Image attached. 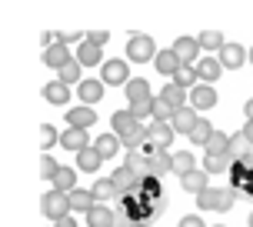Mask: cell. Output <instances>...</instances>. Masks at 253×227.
Returning <instances> with one entry per match:
<instances>
[{
    "label": "cell",
    "mask_w": 253,
    "mask_h": 227,
    "mask_svg": "<svg viewBox=\"0 0 253 227\" xmlns=\"http://www.w3.org/2000/svg\"><path fill=\"white\" fill-rule=\"evenodd\" d=\"M157 47H153V37L150 34H133L130 44H126V57L137 63H147V60H157Z\"/></svg>",
    "instance_id": "1"
},
{
    "label": "cell",
    "mask_w": 253,
    "mask_h": 227,
    "mask_svg": "<svg viewBox=\"0 0 253 227\" xmlns=\"http://www.w3.org/2000/svg\"><path fill=\"white\" fill-rule=\"evenodd\" d=\"M93 147H97V154L107 161V157H114V154L120 151V137H117V134H103V137H97Z\"/></svg>",
    "instance_id": "27"
},
{
    "label": "cell",
    "mask_w": 253,
    "mask_h": 227,
    "mask_svg": "<svg viewBox=\"0 0 253 227\" xmlns=\"http://www.w3.org/2000/svg\"><path fill=\"white\" fill-rule=\"evenodd\" d=\"M40 211H43V217H50V221H60V217H67V211H70V194H60V190L43 194Z\"/></svg>",
    "instance_id": "2"
},
{
    "label": "cell",
    "mask_w": 253,
    "mask_h": 227,
    "mask_svg": "<svg viewBox=\"0 0 253 227\" xmlns=\"http://www.w3.org/2000/svg\"><path fill=\"white\" fill-rule=\"evenodd\" d=\"M243 137L253 144V120H247V127H243Z\"/></svg>",
    "instance_id": "47"
},
{
    "label": "cell",
    "mask_w": 253,
    "mask_h": 227,
    "mask_svg": "<svg viewBox=\"0 0 253 227\" xmlns=\"http://www.w3.org/2000/svg\"><path fill=\"white\" fill-rule=\"evenodd\" d=\"M133 227H140V224H133Z\"/></svg>",
    "instance_id": "52"
},
{
    "label": "cell",
    "mask_w": 253,
    "mask_h": 227,
    "mask_svg": "<svg viewBox=\"0 0 253 227\" xmlns=\"http://www.w3.org/2000/svg\"><path fill=\"white\" fill-rule=\"evenodd\" d=\"M103 84H114V87H120V84H130V70H126L124 60H107L103 63Z\"/></svg>",
    "instance_id": "6"
},
{
    "label": "cell",
    "mask_w": 253,
    "mask_h": 227,
    "mask_svg": "<svg viewBox=\"0 0 253 227\" xmlns=\"http://www.w3.org/2000/svg\"><path fill=\"white\" fill-rule=\"evenodd\" d=\"M147 140H150L153 147H164V151H170V144H173V127H170V124H160V120H153V124L147 127Z\"/></svg>",
    "instance_id": "5"
},
{
    "label": "cell",
    "mask_w": 253,
    "mask_h": 227,
    "mask_svg": "<svg viewBox=\"0 0 253 227\" xmlns=\"http://www.w3.org/2000/svg\"><path fill=\"white\" fill-rule=\"evenodd\" d=\"M250 227H253V214H250Z\"/></svg>",
    "instance_id": "50"
},
{
    "label": "cell",
    "mask_w": 253,
    "mask_h": 227,
    "mask_svg": "<svg viewBox=\"0 0 253 227\" xmlns=\"http://www.w3.org/2000/svg\"><path fill=\"white\" fill-rule=\"evenodd\" d=\"M80 101H84V107L103 101V80H84L80 84Z\"/></svg>",
    "instance_id": "17"
},
{
    "label": "cell",
    "mask_w": 253,
    "mask_h": 227,
    "mask_svg": "<svg viewBox=\"0 0 253 227\" xmlns=\"http://www.w3.org/2000/svg\"><path fill=\"white\" fill-rule=\"evenodd\" d=\"M87 40L100 47V44H107V40H110V34H107V30H90V34H87Z\"/></svg>",
    "instance_id": "43"
},
{
    "label": "cell",
    "mask_w": 253,
    "mask_h": 227,
    "mask_svg": "<svg viewBox=\"0 0 253 227\" xmlns=\"http://www.w3.org/2000/svg\"><path fill=\"white\" fill-rule=\"evenodd\" d=\"M114 184H117V194H126V190H140V180L130 167H120L114 170Z\"/></svg>",
    "instance_id": "16"
},
{
    "label": "cell",
    "mask_w": 253,
    "mask_h": 227,
    "mask_svg": "<svg viewBox=\"0 0 253 227\" xmlns=\"http://www.w3.org/2000/svg\"><path fill=\"white\" fill-rule=\"evenodd\" d=\"M80 37H87V34H60V37H57V44H63V47H67V44H74V40H80Z\"/></svg>",
    "instance_id": "45"
},
{
    "label": "cell",
    "mask_w": 253,
    "mask_h": 227,
    "mask_svg": "<svg viewBox=\"0 0 253 227\" xmlns=\"http://www.w3.org/2000/svg\"><path fill=\"white\" fill-rule=\"evenodd\" d=\"M247 60H250V63H253V51H250V54H247Z\"/></svg>",
    "instance_id": "49"
},
{
    "label": "cell",
    "mask_w": 253,
    "mask_h": 227,
    "mask_svg": "<svg viewBox=\"0 0 253 227\" xmlns=\"http://www.w3.org/2000/svg\"><path fill=\"white\" fill-rule=\"evenodd\" d=\"M77 60L84 63V67H97V63H100V47H97V44H80V57H77Z\"/></svg>",
    "instance_id": "33"
},
{
    "label": "cell",
    "mask_w": 253,
    "mask_h": 227,
    "mask_svg": "<svg viewBox=\"0 0 253 227\" xmlns=\"http://www.w3.org/2000/svg\"><path fill=\"white\" fill-rule=\"evenodd\" d=\"M80 67H84L80 60H67L60 70H57V80L67 84V87H70V84H84V80H80Z\"/></svg>",
    "instance_id": "24"
},
{
    "label": "cell",
    "mask_w": 253,
    "mask_h": 227,
    "mask_svg": "<svg viewBox=\"0 0 253 227\" xmlns=\"http://www.w3.org/2000/svg\"><path fill=\"white\" fill-rule=\"evenodd\" d=\"M160 97H164V101L170 104L173 111H180V107H183V101H187V90L180 87V84H167V87H164V94H160Z\"/></svg>",
    "instance_id": "30"
},
{
    "label": "cell",
    "mask_w": 253,
    "mask_h": 227,
    "mask_svg": "<svg viewBox=\"0 0 253 227\" xmlns=\"http://www.w3.org/2000/svg\"><path fill=\"white\" fill-rule=\"evenodd\" d=\"M67 120H70V127L87 130L90 124H97V114H93V107H74V111H67Z\"/></svg>",
    "instance_id": "12"
},
{
    "label": "cell",
    "mask_w": 253,
    "mask_h": 227,
    "mask_svg": "<svg viewBox=\"0 0 253 227\" xmlns=\"http://www.w3.org/2000/svg\"><path fill=\"white\" fill-rule=\"evenodd\" d=\"M197 80H200V77H197V67H187V63H183V67H180L177 74H173V84H180L183 90H187V87H193Z\"/></svg>",
    "instance_id": "36"
},
{
    "label": "cell",
    "mask_w": 253,
    "mask_h": 227,
    "mask_svg": "<svg viewBox=\"0 0 253 227\" xmlns=\"http://www.w3.org/2000/svg\"><path fill=\"white\" fill-rule=\"evenodd\" d=\"M110 124H114V134H117V137H120V140H124L126 134H130V130H133V127L140 124V120H137V117H133V114H130V111H117V114H114V120H110Z\"/></svg>",
    "instance_id": "15"
},
{
    "label": "cell",
    "mask_w": 253,
    "mask_h": 227,
    "mask_svg": "<svg viewBox=\"0 0 253 227\" xmlns=\"http://www.w3.org/2000/svg\"><path fill=\"white\" fill-rule=\"evenodd\" d=\"M243 111H247V120H253V97L247 101V107H243Z\"/></svg>",
    "instance_id": "48"
},
{
    "label": "cell",
    "mask_w": 253,
    "mask_h": 227,
    "mask_svg": "<svg viewBox=\"0 0 253 227\" xmlns=\"http://www.w3.org/2000/svg\"><path fill=\"white\" fill-rule=\"evenodd\" d=\"M220 74H223V67H220V60H213V57L200 60V67H197V77H200L203 84H213Z\"/></svg>",
    "instance_id": "25"
},
{
    "label": "cell",
    "mask_w": 253,
    "mask_h": 227,
    "mask_svg": "<svg viewBox=\"0 0 253 227\" xmlns=\"http://www.w3.org/2000/svg\"><path fill=\"white\" fill-rule=\"evenodd\" d=\"M170 51H173V54L180 57V63H187V67H193V60H197V54H200V44H197L193 37H180L177 44L170 47Z\"/></svg>",
    "instance_id": "10"
},
{
    "label": "cell",
    "mask_w": 253,
    "mask_h": 227,
    "mask_svg": "<svg viewBox=\"0 0 253 227\" xmlns=\"http://www.w3.org/2000/svg\"><path fill=\"white\" fill-rule=\"evenodd\" d=\"M193 167H197V164H193V154H190V151H177V154H173V174L183 177V174H190Z\"/></svg>",
    "instance_id": "34"
},
{
    "label": "cell",
    "mask_w": 253,
    "mask_h": 227,
    "mask_svg": "<svg viewBox=\"0 0 253 227\" xmlns=\"http://www.w3.org/2000/svg\"><path fill=\"white\" fill-rule=\"evenodd\" d=\"M150 167H153V177H164V174H170L173 170V154L170 151H164V147H150Z\"/></svg>",
    "instance_id": "8"
},
{
    "label": "cell",
    "mask_w": 253,
    "mask_h": 227,
    "mask_svg": "<svg viewBox=\"0 0 253 227\" xmlns=\"http://www.w3.org/2000/svg\"><path fill=\"white\" fill-rule=\"evenodd\" d=\"M180 227H207V224H203V221H200L197 214H187L183 221H180Z\"/></svg>",
    "instance_id": "44"
},
{
    "label": "cell",
    "mask_w": 253,
    "mask_h": 227,
    "mask_svg": "<svg viewBox=\"0 0 253 227\" xmlns=\"http://www.w3.org/2000/svg\"><path fill=\"white\" fill-rule=\"evenodd\" d=\"M190 101H193V111H210L216 104V90L210 84H197V87L190 90Z\"/></svg>",
    "instance_id": "9"
},
{
    "label": "cell",
    "mask_w": 253,
    "mask_h": 227,
    "mask_svg": "<svg viewBox=\"0 0 253 227\" xmlns=\"http://www.w3.org/2000/svg\"><path fill=\"white\" fill-rule=\"evenodd\" d=\"M57 170H60V164L53 161L50 154H43V157H40V177H47V180H53V177H57Z\"/></svg>",
    "instance_id": "40"
},
{
    "label": "cell",
    "mask_w": 253,
    "mask_h": 227,
    "mask_svg": "<svg viewBox=\"0 0 253 227\" xmlns=\"http://www.w3.org/2000/svg\"><path fill=\"white\" fill-rule=\"evenodd\" d=\"M87 224L90 227H117V214L107 211V207H93V211H87Z\"/></svg>",
    "instance_id": "21"
},
{
    "label": "cell",
    "mask_w": 253,
    "mask_h": 227,
    "mask_svg": "<svg viewBox=\"0 0 253 227\" xmlns=\"http://www.w3.org/2000/svg\"><path fill=\"white\" fill-rule=\"evenodd\" d=\"M153 63H157V70H160L164 77H173V74L180 70V67H183V63H180V57H177L173 51H160Z\"/></svg>",
    "instance_id": "14"
},
{
    "label": "cell",
    "mask_w": 253,
    "mask_h": 227,
    "mask_svg": "<svg viewBox=\"0 0 253 227\" xmlns=\"http://www.w3.org/2000/svg\"><path fill=\"white\" fill-rule=\"evenodd\" d=\"M53 190H60V194L77 190V174L70 170V167H60V170H57V177H53Z\"/></svg>",
    "instance_id": "26"
},
{
    "label": "cell",
    "mask_w": 253,
    "mask_h": 227,
    "mask_svg": "<svg viewBox=\"0 0 253 227\" xmlns=\"http://www.w3.org/2000/svg\"><path fill=\"white\" fill-rule=\"evenodd\" d=\"M93 197H97V201H110V197H120V194H117L114 177H100V180H93Z\"/></svg>",
    "instance_id": "28"
},
{
    "label": "cell",
    "mask_w": 253,
    "mask_h": 227,
    "mask_svg": "<svg viewBox=\"0 0 253 227\" xmlns=\"http://www.w3.org/2000/svg\"><path fill=\"white\" fill-rule=\"evenodd\" d=\"M227 144H230V137H227V134L213 130V137L207 140V147H203V151H207V154H227Z\"/></svg>",
    "instance_id": "38"
},
{
    "label": "cell",
    "mask_w": 253,
    "mask_h": 227,
    "mask_svg": "<svg viewBox=\"0 0 253 227\" xmlns=\"http://www.w3.org/2000/svg\"><path fill=\"white\" fill-rule=\"evenodd\" d=\"M197 204H200L203 211H216V207H220V190H213V187L200 190V194H197Z\"/></svg>",
    "instance_id": "37"
},
{
    "label": "cell",
    "mask_w": 253,
    "mask_h": 227,
    "mask_svg": "<svg viewBox=\"0 0 253 227\" xmlns=\"http://www.w3.org/2000/svg\"><path fill=\"white\" fill-rule=\"evenodd\" d=\"M100 154H97V147H84V151L77 154V164H80V170L84 174H97V167H100Z\"/></svg>",
    "instance_id": "20"
},
{
    "label": "cell",
    "mask_w": 253,
    "mask_h": 227,
    "mask_svg": "<svg viewBox=\"0 0 253 227\" xmlns=\"http://www.w3.org/2000/svg\"><path fill=\"white\" fill-rule=\"evenodd\" d=\"M150 104H153V101H140V104H130V114H133V117H137L140 124H143V120H147V117H153Z\"/></svg>",
    "instance_id": "42"
},
{
    "label": "cell",
    "mask_w": 253,
    "mask_h": 227,
    "mask_svg": "<svg viewBox=\"0 0 253 227\" xmlns=\"http://www.w3.org/2000/svg\"><path fill=\"white\" fill-rule=\"evenodd\" d=\"M43 60H47V67L60 70L70 57H67V47H63V44H50V47H47V54H43Z\"/></svg>",
    "instance_id": "29"
},
{
    "label": "cell",
    "mask_w": 253,
    "mask_h": 227,
    "mask_svg": "<svg viewBox=\"0 0 253 227\" xmlns=\"http://www.w3.org/2000/svg\"><path fill=\"white\" fill-rule=\"evenodd\" d=\"M216 60H220L223 70H237V67H243V60H247V51H243L240 44H223Z\"/></svg>",
    "instance_id": "4"
},
{
    "label": "cell",
    "mask_w": 253,
    "mask_h": 227,
    "mask_svg": "<svg viewBox=\"0 0 253 227\" xmlns=\"http://www.w3.org/2000/svg\"><path fill=\"white\" fill-rule=\"evenodd\" d=\"M150 111H153V120H160V124H170V120H173V107H170L164 97H153Z\"/></svg>",
    "instance_id": "32"
},
{
    "label": "cell",
    "mask_w": 253,
    "mask_h": 227,
    "mask_svg": "<svg viewBox=\"0 0 253 227\" xmlns=\"http://www.w3.org/2000/svg\"><path fill=\"white\" fill-rule=\"evenodd\" d=\"M197 44H200V47H207V51H220L227 40H223V34H216V30H203L200 37H197Z\"/></svg>",
    "instance_id": "35"
},
{
    "label": "cell",
    "mask_w": 253,
    "mask_h": 227,
    "mask_svg": "<svg viewBox=\"0 0 253 227\" xmlns=\"http://www.w3.org/2000/svg\"><path fill=\"white\" fill-rule=\"evenodd\" d=\"M213 137V127L207 124V120H200V124L193 127V134H190V140H193V144H200V147H207V140Z\"/></svg>",
    "instance_id": "39"
},
{
    "label": "cell",
    "mask_w": 253,
    "mask_h": 227,
    "mask_svg": "<svg viewBox=\"0 0 253 227\" xmlns=\"http://www.w3.org/2000/svg\"><path fill=\"white\" fill-rule=\"evenodd\" d=\"M230 164H233V157H230V154H207L203 170H207V174H227Z\"/></svg>",
    "instance_id": "19"
},
{
    "label": "cell",
    "mask_w": 253,
    "mask_h": 227,
    "mask_svg": "<svg viewBox=\"0 0 253 227\" xmlns=\"http://www.w3.org/2000/svg\"><path fill=\"white\" fill-rule=\"evenodd\" d=\"M126 97H130V104L153 101V97H150V84H147L143 77H130V84H126Z\"/></svg>",
    "instance_id": "13"
},
{
    "label": "cell",
    "mask_w": 253,
    "mask_h": 227,
    "mask_svg": "<svg viewBox=\"0 0 253 227\" xmlns=\"http://www.w3.org/2000/svg\"><path fill=\"white\" fill-rule=\"evenodd\" d=\"M250 151H253V144H250L247 137H243V130L230 137V144H227V154L233 157V161H243V157H250Z\"/></svg>",
    "instance_id": "18"
},
{
    "label": "cell",
    "mask_w": 253,
    "mask_h": 227,
    "mask_svg": "<svg viewBox=\"0 0 253 227\" xmlns=\"http://www.w3.org/2000/svg\"><path fill=\"white\" fill-rule=\"evenodd\" d=\"M180 184H183V190H190V194H200V190H207V170H190V174L180 177Z\"/></svg>",
    "instance_id": "22"
},
{
    "label": "cell",
    "mask_w": 253,
    "mask_h": 227,
    "mask_svg": "<svg viewBox=\"0 0 253 227\" xmlns=\"http://www.w3.org/2000/svg\"><path fill=\"white\" fill-rule=\"evenodd\" d=\"M43 97H47L50 104H57V107H60V104H67V97H70V90H67V84H60V80H53V84H47V87H43Z\"/></svg>",
    "instance_id": "31"
},
{
    "label": "cell",
    "mask_w": 253,
    "mask_h": 227,
    "mask_svg": "<svg viewBox=\"0 0 253 227\" xmlns=\"http://www.w3.org/2000/svg\"><path fill=\"white\" fill-rule=\"evenodd\" d=\"M200 124V117H197V111L193 107H180V111H173V120H170V127H173V134H193V127Z\"/></svg>",
    "instance_id": "3"
},
{
    "label": "cell",
    "mask_w": 253,
    "mask_h": 227,
    "mask_svg": "<svg viewBox=\"0 0 253 227\" xmlns=\"http://www.w3.org/2000/svg\"><path fill=\"white\" fill-rule=\"evenodd\" d=\"M216 227H223V224H216Z\"/></svg>",
    "instance_id": "51"
},
{
    "label": "cell",
    "mask_w": 253,
    "mask_h": 227,
    "mask_svg": "<svg viewBox=\"0 0 253 227\" xmlns=\"http://www.w3.org/2000/svg\"><path fill=\"white\" fill-rule=\"evenodd\" d=\"M53 227H77V221L67 214V217H60V221H53Z\"/></svg>",
    "instance_id": "46"
},
{
    "label": "cell",
    "mask_w": 253,
    "mask_h": 227,
    "mask_svg": "<svg viewBox=\"0 0 253 227\" xmlns=\"http://www.w3.org/2000/svg\"><path fill=\"white\" fill-rule=\"evenodd\" d=\"M60 144L63 147H67V151H84V147H90L87 144V130H80V127H67V130H63L60 134Z\"/></svg>",
    "instance_id": "11"
},
{
    "label": "cell",
    "mask_w": 253,
    "mask_h": 227,
    "mask_svg": "<svg viewBox=\"0 0 253 227\" xmlns=\"http://www.w3.org/2000/svg\"><path fill=\"white\" fill-rule=\"evenodd\" d=\"M57 140H60V137H57V130H53L50 124H43V127H40V147H43V151H50Z\"/></svg>",
    "instance_id": "41"
},
{
    "label": "cell",
    "mask_w": 253,
    "mask_h": 227,
    "mask_svg": "<svg viewBox=\"0 0 253 227\" xmlns=\"http://www.w3.org/2000/svg\"><path fill=\"white\" fill-rule=\"evenodd\" d=\"M93 207H97L93 190H70V211H93Z\"/></svg>",
    "instance_id": "23"
},
{
    "label": "cell",
    "mask_w": 253,
    "mask_h": 227,
    "mask_svg": "<svg viewBox=\"0 0 253 227\" xmlns=\"http://www.w3.org/2000/svg\"><path fill=\"white\" fill-rule=\"evenodd\" d=\"M124 167H130V170L137 174V180H140V184H143L147 177H153L150 157H147V154H140V151H130V154H126V164H124Z\"/></svg>",
    "instance_id": "7"
}]
</instances>
